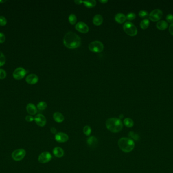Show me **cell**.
Here are the masks:
<instances>
[{"label": "cell", "mask_w": 173, "mask_h": 173, "mask_svg": "<svg viewBox=\"0 0 173 173\" xmlns=\"http://www.w3.org/2000/svg\"><path fill=\"white\" fill-rule=\"evenodd\" d=\"M47 107L46 103L45 102H41L37 105V108L40 110H44Z\"/></svg>", "instance_id": "obj_26"}, {"label": "cell", "mask_w": 173, "mask_h": 173, "mask_svg": "<svg viewBox=\"0 0 173 173\" xmlns=\"http://www.w3.org/2000/svg\"><path fill=\"white\" fill-rule=\"evenodd\" d=\"M6 62V57L4 54L0 51V66H2Z\"/></svg>", "instance_id": "obj_27"}, {"label": "cell", "mask_w": 173, "mask_h": 173, "mask_svg": "<svg viewBox=\"0 0 173 173\" xmlns=\"http://www.w3.org/2000/svg\"><path fill=\"white\" fill-rule=\"evenodd\" d=\"M50 131L52 134H57V129L55 127H52L50 129Z\"/></svg>", "instance_id": "obj_37"}, {"label": "cell", "mask_w": 173, "mask_h": 173, "mask_svg": "<svg viewBox=\"0 0 173 173\" xmlns=\"http://www.w3.org/2000/svg\"><path fill=\"white\" fill-rule=\"evenodd\" d=\"M97 143H98L97 139L94 136H91L89 137L87 139V143L91 147L95 146V145L97 144Z\"/></svg>", "instance_id": "obj_20"}, {"label": "cell", "mask_w": 173, "mask_h": 173, "mask_svg": "<svg viewBox=\"0 0 173 173\" xmlns=\"http://www.w3.org/2000/svg\"><path fill=\"white\" fill-rule=\"evenodd\" d=\"M166 20L168 22L173 24V15L171 14H168L166 16Z\"/></svg>", "instance_id": "obj_33"}, {"label": "cell", "mask_w": 173, "mask_h": 173, "mask_svg": "<svg viewBox=\"0 0 173 173\" xmlns=\"http://www.w3.org/2000/svg\"><path fill=\"white\" fill-rule=\"evenodd\" d=\"M5 41V36L3 33L0 32V43H4Z\"/></svg>", "instance_id": "obj_34"}, {"label": "cell", "mask_w": 173, "mask_h": 173, "mask_svg": "<svg viewBox=\"0 0 173 173\" xmlns=\"http://www.w3.org/2000/svg\"><path fill=\"white\" fill-rule=\"evenodd\" d=\"M126 18L128 20H133L136 18V14L134 13H130L127 15Z\"/></svg>", "instance_id": "obj_31"}, {"label": "cell", "mask_w": 173, "mask_h": 173, "mask_svg": "<svg viewBox=\"0 0 173 173\" xmlns=\"http://www.w3.org/2000/svg\"><path fill=\"white\" fill-rule=\"evenodd\" d=\"M83 2V1H80V0H76V1H75V3L76 4H78V5L81 4V3H82Z\"/></svg>", "instance_id": "obj_38"}, {"label": "cell", "mask_w": 173, "mask_h": 173, "mask_svg": "<svg viewBox=\"0 0 173 173\" xmlns=\"http://www.w3.org/2000/svg\"><path fill=\"white\" fill-rule=\"evenodd\" d=\"M163 16V12L161 10L157 9L152 11L149 15L150 20L153 22L159 21Z\"/></svg>", "instance_id": "obj_7"}, {"label": "cell", "mask_w": 173, "mask_h": 173, "mask_svg": "<svg viewBox=\"0 0 173 173\" xmlns=\"http://www.w3.org/2000/svg\"><path fill=\"white\" fill-rule=\"evenodd\" d=\"M34 120L36 125L40 127H43L46 124V117L41 114L36 115L34 117Z\"/></svg>", "instance_id": "obj_11"}, {"label": "cell", "mask_w": 173, "mask_h": 173, "mask_svg": "<svg viewBox=\"0 0 173 173\" xmlns=\"http://www.w3.org/2000/svg\"><path fill=\"white\" fill-rule=\"evenodd\" d=\"M89 49L94 53H101L103 51L104 45L100 41H95L89 44Z\"/></svg>", "instance_id": "obj_5"}, {"label": "cell", "mask_w": 173, "mask_h": 173, "mask_svg": "<svg viewBox=\"0 0 173 173\" xmlns=\"http://www.w3.org/2000/svg\"><path fill=\"white\" fill-rule=\"evenodd\" d=\"M26 74L25 69L22 67H19L16 69L13 73V76L16 80H20L23 78Z\"/></svg>", "instance_id": "obj_8"}, {"label": "cell", "mask_w": 173, "mask_h": 173, "mask_svg": "<svg viewBox=\"0 0 173 173\" xmlns=\"http://www.w3.org/2000/svg\"><path fill=\"white\" fill-rule=\"evenodd\" d=\"M169 31L171 34L173 35V23L170 25L169 28Z\"/></svg>", "instance_id": "obj_36"}, {"label": "cell", "mask_w": 173, "mask_h": 173, "mask_svg": "<svg viewBox=\"0 0 173 173\" xmlns=\"http://www.w3.org/2000/svg\"><path fill=\"white\" fill-rule=\"evenodd\" d=\"M99 2H101V3L104 4V3H107V2H108V1H99Z\"/></svg>", "instance_id": "obj_39"}, {"label": "cell", "mask_w": 173, "mask_h": 173, "mask_svg": "<svg viewBox=\"0 0 173 173\" xmlns=\"http://www.w3.org/2000/svg\"><path fill=\"white\" fill-rule=\"evenodd\" d=\"M103 19L102 16L100 14H97L94 17L93 19V22L95 26H100L102 24Z\"/></svg>", "instance_id": "obj_18"}, {"label": "cell", "mask_w": 173, "mask_h": 173, "mask_svg": "<svg viewBox=\"0 0 173 173\" xmlns=\"http://www.w3.org/2000/svg\"><path fill=\"white\" fill-rule=\"evenodd\" d=\"M7 22L6 18L3 16H0V26H5Z\"/></svg>", "instance_id": "obj_30"}, {"label": "cell", "mask_w": 173, "mask_h": 173, "mask_svg": "<svg viewBox=\"0 0 173 173\" xmlns=\"http://www.w3.org/2000/svg\"><path fill=\"white\" fill-rule=\"evenodd\" d=\"M25 81L29 84H35L38 82V77L36 74H31L26 77Z\"/></svg>", "instance_id": "obj_13"}, {"label": "cell", "mask_w": 173, "mask_h": 173, "mask_svg": "<svg viewBox=\"0 0 173 173\" xmlns=\"http://www.w3.org/2000/svg\"><path fill=\"white\" fill-rule=\"evenodd\" d=\"M25 120H26V121L30 122H32V121L34 120V118L32 116L27 115L25 117Z\"/></svg>", "instance_id": "obj_35"}, {"label": "cell", "mask_w": 173, "mask_h": 173, "mask_svg": "<svg viewBox=\"0 0 173 173\" xmlns=\"http://www.w3.org/2000/svg\"><path fill=\"white\" fill-rule=\"evenodd\" d=\"M65 46L69 49L77 48L81 44V39L78 35L69 32L65 35L63 38Z\"/></svg>", "instance_id": "obj_1"}, {"label": "cell", "mask_w": 173, "mask_h": 173, "mask_svg": "<svg viewBox=\"0 0 173 173\" xmlns=\"http://www.w3.org/2000/svg\"><path fill=\"white\" fill-rule=\"evenodd\" d=\"M156 26L159 30H165L168 27V24L165 20H159L157 22Z\"/></svg>", "instance_id": "obj_16"}, {"label": "cell", "mask_w": 173, "mask_h": 173, "mask_svg": "<svg viewBox=\"0 0 173 173\" xmlns=\"http://www.w3.org/2000/svg\"><path fill=\"white\" fill-rule=\"evenodd\" d=\"M106 127L112 133H119L123 129V122L120 119L111 118L108 119L106 121Z\"/></svg>", "instance_id": "obj_2"}, {"label": "cell", "mask_w": 173, "mask_h": 173, "mask_svg": "<svg viewBox=\"0 0 173 173\" xmlns=\"http://www.w3.org/2000/svg\"><path fill=\"white\" fill-rule=\"evenodd\" d=\"M69 22L72 25H74L76 24L77 22V18L75 14H71L69 16Z\"/></svg>", "instance_id": "obj_24"}, {"label": "cell", "mask_w": 173, "mask_h": 173, "mask_svg": "<svg viewBox=\"0 0 173 173\" xmlns=\"http://www.w3.org/2000/svg\"><path fill=\"white\" fill-rule=\"evenodd\" d=\"M123 29L125 33L130 36H135L138 33L136 26L131 22H126L124 24Z\"/></svg>", "instance_id": "obj_4"}, {"label": "cell", "mask_w": 173, "mask_h": 173, "mask_svg": "<svg viewBox=\"0 0 173 173\" xmlns=\"http://www.w3.org/2000/svg\"><path fill=\"white\" fill-rule=\"evenodd\" d=\"M26 155V151L23 149H16L12 153V157L15 161H20L24 158Z\"/></svg>", "instance_id": "obj_6"}, {"label": "cell", "mask_w": 173, "mask_h": 173, "mask_svg": "<svg viewBox=\"0 0 173 173\" xmlns=\"http://www.w3.org/2000/svg\"><path fill=\"white\" fill-rule=\"evenodd\" d=\"M53 117L54 120L57 123L62 122L65 120V117L62 115V114H61L60 112H55L53 114Z\"/></svg>", "instance_id": "obj_17"}, {"label": "cell", "mask_w": 173, "mask_h": 173, "mask_svg": "<svg viewBox=\"0 0 173 173\" xmlns=\"http://www.w3.org/2000/svg\"><path fill=\"white\" fill-rule=\"evenodd\" d=\"M85 6L88 8H91L94 7L96 5V1L95 0H91V1H85L83 2Z\"/></svg>", "instance_id": "obj_21"}, {"label": "cell", "mask_w": 173, "mask_h": 173, "mask_svg": "<svg viewBox=\"0 0 173 173\" xmlns=\"http://www.w3.org/2000/svg\"><path fill=\"white\" fill-rule=\"evenodd\" d=\"M119 148L124 152L129 153L133 150L135 147V143L133 140L129 138H122L118 141Z\"/></svg>", "instance_id": "obj_3"}, {"label": "cell", "mask_w": 173, "mask_h": 173, "mask_svg": "<svg viewBox=\"0 0 173 173\" xmlns=\"http://www.w3.org/2000/svg\"><path fill=\"white\" fill-rule=\"evenodd\" d=\"M129 138L132 139V140H138L139 139V136L138 135L136 134L133 131H130L129 134Z\"/></svg>", "instance_id": "obj_28"}, {"label": "cell", "mask_w": 173, "mask_h": 173, "mask_svg": "<svg viewBox=\"0 0 173 173\" xmlns=\"http://www.w3.org/2000/svg\"><path fill=\"white\" fill-rule=\"evenodd\" d=\"M26 111L30 115H34L37 113V109L35 105L30 103L26 106Z\"/></svg>", "instance_id": "obj_14"}, {"label": "cell", "mask_w": 173, "mask_h": 173, "mask_svg": "<svg viewBox=\"0 0 173 173\" xmlns=\"http://www.w3.org/2000/svg\"><path fill=\"white\" fill-rule=\"evenodd\" d=\"M76 29L80 33L86 34L88 32L89 28L88 26L85 23L83 22H79L76 25Z\"/></svg>", "instance_id": "obj_12"}, {"label": "cell", "mask_w": 173, "mask_h": 173, "mask_svg": "<svg viewBox=\"0 0 173 173\" xmlns=\"http://www.w3.org/2000/svg\"><path fill=\"white\" fill-rule=\"evenodd\" d=\"M139 15L141 18H146L149 15H148V13L146 11L141 10L140 11H139Z\"/></svg>", "instance_id": "obj_29"}, {"label": "cell", "mask_w": 173, "mask_h": 173, "mask_svg": "<svg viewBox=\"0 0 173 173\" xmlns=\"http://www.w3.org/2000/svg\"><path fill=\"white\" fill-rule=\"evenodd\" d=\"M52 155L48 151H45L40 154L38 157V161L40 163H46L50 161L52 159Z\"/></svg>", "instance_id": "obj_9"}, {"label": "cell", "mask_w": 173, "mask_h": 173, "mask_svg": "<svg viewBox=\"0 0 173 173\" xmlns=\"http://www.w3.org/2000/svg\"><path fill=\"white\" fill-rule=\"evenodd\" d=\"M124 124L127 127L131 128L132 127H133V125H134V121L132 119L130 118H125L124 120Z\"/></svg>", "instance_id": "obj_22"}, {"label": "cell", "mask_w": 173, "mask_h": 173, "mask_svg": "<svg viewBox=\"0 0 173 173\" xmlns=\"http://www.w3.org/2000/svg\"><path fill=\"white\" fill-rule=\"evenodd\" d=\"M53 153L56 157L60 158L64 155V150L61 147H56L53 150Z\"/></svg>", "instance_id": "obj_15"}, {"label": "cell", "mask_w": 173, "mask_h": 173, "mask_svg": "<svg viewBox=\"0 0 173 173\" xmlns=\"http://www.w3.org/2000/svg\"><path fill=\"white\" fill-rule=\"evenodd\" d=\"M127 19L126 16L122 13H118L115 16V20L119 24H123Z\"/></svg>", "instance_id": "obj_19"}, {"label": "cell", "mask_w": 173, "mask_h": 173, "mask_svg": "<svg viewBox=\"0 0 173 173\" xmlns=\"http://www.w3.org/2000/svg\"><path fill=\"white\" fill-rule=\"evenodd\" d=\"M83 132L85 135H86L87 136H89L92 132V129L90 126L86 125L83 129Z\"/></svg>", "instance_id": "obj_25"}, {"label": "cell", "mask_w": 173, "mask_h": 173, "mask_svg": "<svg viewBox=\"0 0 173 173\" xmlns=\"http://www.w3.org/2000/svg\"><path fill=\"white\" fill-rule=\"evenodd\" d=\"M6 71L2 69H0V79H4L6 77Z\"/></svg>", "instance_id": "obj_32"}, {"label": "cell", "mask_w": 173, "mask_h": 173, "mask_svg": "<svg viewBox=\"0 0 173 173\" xmlns=\"http://www.w3.org/2000/svg\"><path fill=\"white\" fill-rule=\"evenodd\" d=\"M149 24H150V22H149V20L147 19H145L141 21L140 24V26L142 29L145 30L148 28Z\"/></svg>", "instance_id": "obj_23"}, {"label": "cell", "mask_w": 173, "mask_h": 173, "mask_svg": "<svg viewBox=\"0 0 173 173\" xmlns=\"http://www.w3.org/2000/svg\"><path fill=\"white\" fill-rule=\"evenodd\" d=\"M55 139L59 143H65L69 140V137L67 134L59 132L55 135Z\"/></svg>", "instance_id": "obj_10"}, {"label": "cell", "mask_w": 173, "mask_h": 173, "mask_svg": "<svg viewBox=\"0 0 173 173\" xmlns=\"http://www.w3.org/2000/svg\"><path fill=\"white\" fill-rule=\"evenodd\" d=\"M6 2V1H0V3H4Z\"/></svg>", "instance_id": "obj_40"}]
</instances>
